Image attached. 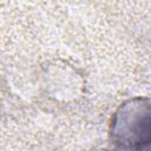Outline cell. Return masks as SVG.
<instances>
[{"label": "cell", "mask_w": 151, "mask_h": 151, "mask_svg": "<svg viewBox=\"0 0 151 151\" xmlns=\"http://www.w3.org/2000/svg\"><path fill=\"white\" fill-rule=\"evenodd\" d=\"M110 138L124 151H151V99L134 97L123 101L112 116Z\"/></svg>", "instance_id": "6da1fadb"}]
</instances>
